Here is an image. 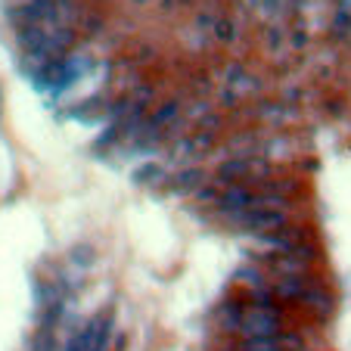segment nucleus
<instances>
[{
  "label": "nucleus",
  "instance_id": "f03ea898",
  "mask_svg": "<svg viewBox=\"0 0 351 351\" xmlns=\"http://www.w3.org/2000/svg\"><path fill=\"white\" fill-rule=\"evenodd\" d=\"M109 339V317H93L81 332L66 345V351H103Z\"/></svg>",
  "mask_w": 351,
  "mask_h": 351
},
{
  "label": "nucleus",
  "instance_id": "7ed1b4c3",
  "mask_svg": "<svg viewBox=\"0 0 351 351\" xmlns=\"http://www.w3.org/2000/svg\"><path fill=\"white\" fill-rule=\"evenodd\" d=\"M239 351H286V348L280 345V336H274V339H243Z\"/></svg>",
  "mask_w": 351,
  "mask_h": 351
},
{
  "label": "nucleus",
  "instance_id": "39448f33",
  "mask_svg": "<svg viewBox=\"0 0 351 351\" xmlns=\"http://www.w3.org/2000/svg\"><path fill=\"white\" fill-rule=\"evenodd\" d=\"M196 180H199V174H196V171H186L184 178L178 180V186H193V184H196Z\"/></svg>",
  "mask_w": 351,
  "mask_h": 351
},
{
  "label": "nucleus",
  "instance_id": "f257e3e1",
  "mask_svg": "<svg viewBox=\"0 0 351 351\" xmlns=\"http://www.w3.org/2000/svg\"><path fill=\"white\" fill-rule=\"evenodd\" d=\"M233 332H239L243 339H274L283 332V320H280V308L274 305H249L239 308V317L233 324Z\"/></svg>",
  "mask_w": 351,
  "mask_h": 351
},
{
  "label": "nucleus",
  "instance_id": "20e7f679",
  "mask_svg": "<svg viewBox=\"0 0 351 351\" xmlns=\"http://www.w3.org/2000/svg\"><path fill=\"white\" fill-rule=\"evenodd\" d=\"M208 25H215V34H218V40H230L233 38V25L227 19H218V22H208Z\"/></svg>",
  "mask_w": 351,
  "mask_h": 351
}]
</instances>
